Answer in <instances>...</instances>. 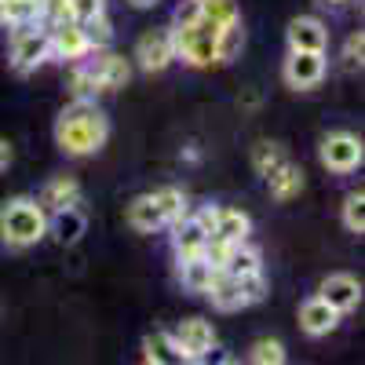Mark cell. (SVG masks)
<instances>
[{
  "instance_id": "6da1fadb",
  "label": "cell",
  "mask_w": 365,
  "mask_h": 365,
  "mask_svg": "<svg viewBox=\"0 0 365 365\" xmlns=\"http://www.w3.org/2000/svg\"><path fill=\"white\" fill-rule=\"evenodd\" d=\"M110 139V120L96 99H73L55 120V146L66 158H91Z\"/></svg>"
},
{
  "instance_id": "7a4b0ae2",
  "label": "cell",
  "mask_w": 365,
  "mask_h": 365,
  "mask_svg": "<svg viewBox=\"0 0 365 365\" xmlns=\"http://www.w3.org/2000/svg\"><path fill=\"white\" fill-rule=\"evenodd\" d=\"M41 237H48V212L37 197H11L0 205V245L4 249H34Z\"/></svg>"
},
{
  "instance_id": "3957f363",
  "label": "cell",
  "mask_w": 365,
  "mask_h": 365,
  "mask_svg": "<svg viewBox=\"0 0 365 365\" xmlns=\"http://www.w3.org/2000/svg\"><path fill=\"white\" fill-rule=\"evenodd\" d=\"M132 77V66L125 55L103 51L96 58H81L73 77H70V96L73 99H96L103 91H120Z\"/></svg>"
},
{
  "instance_id": "277c9868",
  "label": "cell",
  "mask_w": 365,
  "mask_h": 365,
  "mask_svg": "<svg viewBox=\"0 0 365 365\" xmlns=\"http://www.w3.org/2000/svg\"><path fill=\"white\" fill-rule=\"evenodd\" d=\"M168 34H172L175 58H182L187 66L205 70V66L216 63V37H220V29L212 26V22H205L194 4L187 11H179V22L168 29Z\"/></svg>"
},
{
  "instance_id": "5b68a950",
  "label": "cell",
  "mask_w": 365,
  "mask_h": 365,
  "mask_svg": "<svg viewBox=\"0 0 365 365\" xmlns=\"http://www.w3.org/2000/svg\"><path fill=\"white\" fill-rule=\"evenodd\" d=\"M182 212H187V197L179 187H161L154 194H139L128 205V227L135 234H154L165 230L168 223H175Z\"/></svg>"
},
{
  "instance_id": "8992f818",
  "label": "cell",
  "mask_w": 365,
  "mask_h": 365,
  "mask_svg": "<svg viewBox=\"0 0 365 365\" xmlns=\"http://www.w3.org/2000/svg\"><path fill=\"white\" fill-rule=\"evenodd\" d=\"M205 296L212 299V307L216 311H245L252 303H259L267 296V278L263 270H252V274H223L216 270V278L212 285L205 289Z\"/></svg>"
},
{
  "instance_id": "52a82bcc",
  "label": "cell",
  "mask_w": 365,
  "mask_h": 365,
  "mask_svg": "<svg viewBox=\"0 0 365 365\" xmlns=\"http://www.w3.org/2000/svg\"><path fill=\"white\" fill-rule=\"evenodd\" d=\"M51 58V48H48V29L41 22H29V26H15L11 34V70L19 77L34 73L37 66H44Z\"/></svg>"
},
{
  "instance_id": "ba28073f",
  "label": "cell",
  "mask_w": 365,
  "mask_h": 365,
  "mask_svg": "<svg viewBox=\"0 0 365 365\" xmlns=\"http://www.w3.org/2000/svg\"><path fill=\"white\" fill-rule=\"evenodd\" d=\"M318 161L329 168V172H336V175H347L354 168H361L365 161V146L358 135L351 132H329L318 146Z\"/></svg>"
},
{
  "instance_id": "9c48e42d",
  "label": "cell",
  "mask_w": 365,
  "mask_h": 365,
  "mask_svg": "<svg viewBox=\"0 0 365 365\" xmlns=\"http://www.w3.org/2000/svg\"><path fill=\"white\" fill-rule=\"evenodd\" d=\"M48 48H51V58H58V63H81V58L91 55V41L84 34V26L73 19L48 26Z\"/></svg>"
},
{
  "instance_id": "30bf717a",
  "label": "cell",
  "mask_w": 365,
  "mask_h": 365,
  "mask_svg": "<svg viewBox=\"0 0 365 365\" xmlns=\"http://www.w3.org/2000/svg\"><path fill=\"white\" fill-rule=\"evenodd\" d=\"M325 51H289L285 66H282V77L292 91H311L325 81Z\"/></svg>"
},
{
  "instance_id": "8fae6325",
  "label": "cell",
  "mask_w": 365,
  "mask_h": 365,
  "mask_svg": "<svg viewBox=\"0 0 365 365\" xmlns=\"http://www.w3.org/2000/svg\"><path fill=\"white\" fill-rule=\"evenodd\" d=\"M172 336L182 351V361H205L212 351H216V329H212V322H205V318H182Z\"/></svg>"
},
{
  "instance_id": "7c38bea8",
  "label": "cell",
  "mask_w": 365,
  "mask_h": 365,
  "mask_svg": "<svg viewBox=\"0 0 365 365\" xmlns=\"http://www.w3.org/2000/svg\"><path fill=\"white\" fill-rule=\"evenodd\" d=\"M132 58L139 63L143 73H161V70H168L172 58H175V51H172V34H168V29H146V34L135 41Z\"/></svg>"
},
{
  "instance_id": "4fadbf2b",
  "label": "cell",
  "mask_w": 365,
  "mask_h": 365,
  "mask_svg": "<svg viewBox=\"0 0 365 365\" xmlns=\"http://www.w3.org/2000/svg\"><path fill=\"white\" fill-rule=\"evenodd\" d=\"M318 296L329 303V307H336L340 314H347V311H354L361 303V282L354 278V274L336 270V274H329V278L318 285Z\"/></svg>"
},
{
  "instance_id": "5bb4252c",
  "label": "cell",
  "mask_w": 365,
  "mask_h": 365,
  "mask_svg": "<svg viewBox=\"0 0 365 365\" xmlns=\"http://www.w3.org/2000/svg\"><path fill=\"white\" fill-rule=\"evenodd\" d=\"M289 51H325L329 48V29L314 15H296L285 29Z\"/></svg>"
},
{
  "instance_id": "9a60e30c",
  "label": "cell",
  "mask_w": 365,
  "mask_h": 365,
  "mask_svg": "<svg viewBox=\"0 0 365 365\" xmlns=\"http://www.w3.org/2000/svg\"><path fill=\"white\" fill-rule=\"evenodd\" d=\"M336 325H340V311L329 307L322 296H311V299L299 303V329L307 332V336H314V340L318 336H329Z\"/></svg>"
},
{
  "instance_id": "2e32d148",
  "label": "cell",
  "mask_w": 365,
  "mask_h": 365,
  "mask_svg": "<svg viewBox=\"0 0 365 365\" xmlns=\"http://www.w3.org/2000/svg\"><path fill=\"white\" fill-rule=\"evenodd\" d=\"M48 234H51L63 249H70V245H77V241L88 234V216H84L77 205L58 208V212H48Z\"/></svg>"
},
{
  "instance_id": "e0dca14e",
  "label": "cell",
  "mask_w": 365,
  "mask_h": 365,
  "mask_svg": "<svg viewBox=\"0 0 365 365\" xmlns=\"http://www.w3.org/2000/svg\"><path fill=\"white\" fill-rule=\"evenodd\" d=\"M263 182H267V194L278 201V205H289L292 197L303 194V172H299V165H292L289 158H285L278 168H274Z\"/></svg>"
},
{
  "instance_id": "ac0fdd59",
  "label": "cell",
  "mask_w": 365,
  "mask_h": 365,
  "mask_svg": "<svg viewBox=\"0 0 365 365\" xmlns=\"http://www.w3.org/2000/svg\"><path fill=\"white\" fill-rule=\"evenodd\" d=\"M212 278H216V263H212L205 252L179 256V282H182V289H187V292L205 296V289L212 285Z\"/></svg>"
},
{
  "instance_id": "d6986e66",
  "label": "cell",
  "mask_w": 365,
  "mask_h": 365,
  "mask_svg": "<svg viewBox=\"0 0 365 365\" xmlns=\"http://www.w3.org/2000/svg\"><path fill=\"white\" fill-rule=\"evenodd\" d=\"M168 227H172V249H175V256H197V252H205L208 234L201 230V223L194 216L182 212V216L175 223H168Z\"/></svg>"
},
{
  "instance_id": "ffe728a7",
  "label": "cell",
  "mask_w": 365,
  "mask_h": 365,
  "mask_svg": "<svg viewBox=\"0 0 365 365\" xmlns=\"http://www.w3.org/2000/svg\"><path fill=\"white\" fill-rule=\"evenodd\" d=\"M41 208L44 212H58V208H70V205H81V182L73 175H55L44 182L41 190Z\"/></svg>"
},
{
  "instance_id": "44dd1931",
  "label": "cell",
  "mask_w": 365,
  "mask_h": 365,
  "mask_svg": "<svg viewBox=\"0 0 365 365\" xmlns=\"http://www.w3.org/2000/svg\"><path fill=\"white\" fill-rule=\"evenodd\" d=\"M143 358L154 361V365H179L182 361V351H179L172 332L158 329V332H146V336H143Z\"/></svg>"
},
{
  "instance_id": "7402d4cb",
  "label": "cell",
  "mask_w": 365,
  "mask_h": 365,
  "mask_svg": "<svg viewBox=\"0 0 365 365\" xmlns=\"http://www.w3.org/2000/svg\"><path fill=\"white\" fill-rule=\"evenodd\" d=\"M44 22V0H0V26H29Z\"/></svg>"
},
{
  "instance_id": "603a6c76",
  "label": "cell",
  "mask_w": 365,
  "mask_h": 365,
  "mask_svg": "<svg viewBox=\"0 0 365 365\" xmlns=\"http://www.w3.org/2000/svg\"><path fill=\"white\" fill-rule=\"evenodd\" d=\"M220 270H223V274H252V270H263L259 249H252L249 241H237V245H230V249L223 252Z\"/></svg>"
},
{
  "instance_id": "cb8c5ba5",
  "label": "cell",
  "mask_w": 365,
  "mask_h": 365,
  "mask_svg": "<svg viewBox=\"0 0 365 365\" xmlns=\"http://www.w3.org/2000/svg\"><path fill=\"white\" fill-rule=\"evenodd\" d=\"M194 8H197V15H201L205 22H212L216 29H223V26H230V22L241 19L234 0H194Z\"/></svg>"
},
{
  "instance_id": "d4e9b609",
  "label": "cell",
  "mask_w": 365,
  "mask_h": 365,
  "mask_svg": "<svg viewBox=\"0 0 365 365\" xmlns=\"http://www.w3.org/2000/svg\"><path fill=\"white\" fill-rule=\"evenodd\" d=\"M241 44H245V29H241V19H237V22L220 29V37H216V63H234Z\"/></svg>"
},
{
  "instance_id": "484cf974",
  "label": "cell",
  "mask_w": 365,
  "mask_h": 365,
  "mask_svg": "<svg viewBox=\"0 0 365 365\" xmlns=\"http://www.w3.org/2000/svg\"><path fill=\"white\" fill-rule=\"evenodd\" d=\"M285 158H289V154H285L278 143H270V139H259V143L252 146V168H256V175H263V179L278 168Z\"/></svg>"
},
{
  "instance_id": "4316f807",
  "label": "cell",
  "mask_w": 365,
  "mask_h": 365,
  "mask_svg": "<svg viewBox=\"0 0 365 365\" xmlns=\"http://www.w3.org/2000/svg\"><path fill=\"white\" fill-rule=\"evenodd\" d=\"M249 361H256V365H285V361H289V351H285L282 340L259 336V340L249 347Z\"/></svg>"
},
{
  "instance_id": "83f0119b",
  "label": "cell",
  "mask_w": 365,
  "mask_h": 365,
  "mask_svg": "<svg viewBox=\"0 0 365 365\" xmlns=\"http://www.w3.org/2000/svg\"><path fill=\"white\" fill-rule=\"evenodd\" d=\"M340 220H344L347 234H365V194H361V190H351V194L344 197Z\"/></svg>"
},
{
  "instance_id": "f1b7e54d",
  "label": "cell",
  "mask_w": 365,
  "mask_h": 365,
  "mask_svg": "<svg viewBox=\"0 0 365 365\" xmlns=\"http://www.w3.org/2000/svg\"><path fill=\"white\" fill-rule=\"evenodd\" d=\"M81 26H84V34H88L91 48H106V44L113 41V29H110L106 11H103V15H96V19H88V22H81Z\"/></svg>"
},
{
  "instance_id": "f546056e",
  "label": "cell",
  "mask_w": 365,
  "mask_h": 365,
  "mask_svg": "<svg viewBox=\"0 0 365 365\" xmlns=\"http://www.w3.org/2000/svg\"><path fill=\"white\" fill-rule=\"evenodd\" d=\"M106 11V0H70V19L73 22H88Z\"/></svg>"
},
{
  "instance_id": "4dcf8cb0",
  "label": "cell",
  "mask_w": 365,
  "mask_h": 365,
  "mask_svg": "<svg viewBox=\"0 0 365 365\" xmlns=\"http://www.w3.org/2000/svg\"><path fill=\"white\" fill-rule=\"evenodd\" d=\"M361 51H365V37L358 29V34H351L347 44H344V66L347 70H361Z\"/></svg>"
},
{
  "instance_id": "1f68e13d",
  "label": "cell",
  "mask_w": 365,
  "mask_h": 365,
  "mask_svg": "<svg viewBox=\"0 0 365 365\" xmlns=\"http://www.w3.org/2000/svg\"><path fill=\"white\" fill-rule=\"evenodd\" d=\"M11 161H15V146H11V139L0 135V175L11 168Z\"/></svg>"
},
{
  "instance_id": "d6a6232c",
  "label": "cell",
  "mask_w": 365,
  "mask_h": 365,
  "mask_svg": "<svg viewBox=\"0 0 365 365\" xmlns=\"http://www.w3.org/2000/svg\"><path fill=\"white\" fill-rule=\"evenodd\" d=\"M128 4H132V8H139V11H146V8H158L161 0H128Z\"/></svg>"
},
{
  "instance_id": "836d02e7",
  "label": "cell",
  "mask_w": 365,
  "mask_h": 365,
  "mask_svg": "<svg viewBox=\"0 0 365 365\" xmlns=\"http://www.w3.org/2000/svg\"><path fill=\"white\" fill-rule=\"evenodd\" d=\"M318 4H325V8H344L347 0H318Z\"/></svg>"
}]
</instances>
